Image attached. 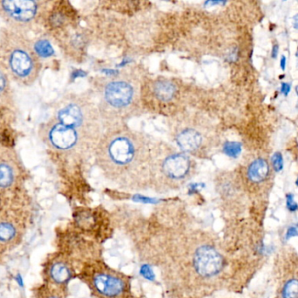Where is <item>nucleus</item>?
I'll list each match as a JSON object with an SVG mask.
<instances>
[{
    "label": "nucleus",
    "mask_w": 298,
    "mask_h": 298,
    "mask_svg": "<svg viewBox=\"0 0 298 298\" xmlns=\"http://www.w3.org/2000/svg\"><path fill=\"white\" fill-rule=\"evenodd\" d=\"M283 298H298V282L296 278L287 281L282 291Z\"/></svg>",
    "instance_id": "a211bd4d"
},
{
    "label": "nucleus",
    "mask_w": 298,
    "mask_h": 298,
    "mask_svg": "<svg viewBox=\"0 0 298 298\" xmlns=\"http://www.w3.org/2000/svg\"><path fill=\"white\" fill-rule=\"evenodd\" d=\"M161 146L124 125L103 132L95 146V161L103 175L118 185L140 187L151 182Z\"/></svg>",
    "instance_id": "f257e3e1"
},
{
    "label": "nucleus",
    "mask_w": 298,
    "mask_h": 298,
    "mask_svg": "<svg viewBox=\"0 0 298 298\" xmlns=\"http://www.w3.org/2000/svg\"><path fill=\"white\" fill-rule=\"evenodd\" d=\"M42 5L32 0H0V18L9 29L24 33L35 24Z\"/></svg>",
    "instance_id": "1a4fd4ad"
},
{
    "label": "nucleus",
    "mask_w": 298,
    "mask_h": 298,
    "mask_svg": "<svg viewBox=\"0 0 298 298\" xmlns=\"http://www.w3.org/2000/svg\"><path fill=\"white\" fill-rule=\"evenodd\" d=\"M298 234V231H297V228L296 227H291L290 230L288 231L287 233V236L288 238L289 237H292V236H295V235H297Z\"/></svg>",
    "instance_id": "b1692460"
},
{
    "label": "nucleus",
    "mask_w": 298,
    "mask_h": 298,
    "mask_svg": "<svg viewBox=\"0 0 298 298\" xmlns=\"http://www.w3.org/2000/svg\"><path fill=\"white\" fill-rule=\"evenodd\" d=\"M35 298H65L64 291L45 284L36 290Z\"/></svg>",
    "instance_id": "f3484780"
},
{
    "label": "nucleus",
    "mask_w": 298,
    "mask_h": 298,
    "mask_svg": "<svg viewBox=\"0 0 298 298\" xmlns=\"http://www.w3.org/2000/svg\"><path fill=\"white\" fill-rule=\"evenodd\" d=\"M277 48H278V46H274L273 53H272V55H273V57H276V55H277V51H278V50H277Z\"/></svg>",
    "instance_id": "a878e982"
},
{
    "label": "nucleus",
    "mask_w": 298,
    "mask_h": 298,
    "mask_svg": "<svg viewBox=\"0 0 298 298\" xmlns=\"http://www.w3.org/2000/svg\"><path fill=\"white\" fill-rule=\"evenodd\" d=\"M223 151L231 157H237L242 151V145L238 142H226L224 144Z\"/></svg>",
    "instance_id": "6ab92c4d"
},
{
    "label": "nucleus",
    "mask_w": 298,
    "mask_h": 298,
    "mask_svg": "<svg viewBox=\"0 0 298 298\" xmlns=\"http://www.w3.org/2000/svg\"><path fill=\"white\" fill-rule=\"evenodd\" d=\"M271 160H272L271 163H272L275 170L277 171L282 170V168H283V157L281 156L280 153H276L272 156V159Z\"/></svg>",
    "instance_id": "4be33fe9"
},
{
    "label": "nucleus",
    "mask_w": 298,
    "mask_h": 298,
    "mask_svg": "<svg viewBox=\"0 0 298 298\" xmlns=\"http://www.w3.org/2000/svg\"><path fill=\"white\" fill-rule=\"evenodd\" d=\"M47 284L52 285L61 291L64 289L74 276V270L71 263L63 256H57L47 263L46 270Z\"/></svg>",
    "instance_id": "f8f14e48"
},
{
    "label": "nucleus",
    "mask_w": 298,
    "mask_h": 298,
    "mask_svg": "<svg viewBox=\"0 0 298 298\" xmlns=\"http://www.w3.org/2000/svg\"><path fill=\"white\" fill-rule=\"evenodd\" d=\"M34 48L39 57L40 55H43V57L50 56L51 53H53V49L47 41H40L34 45Z\"/></svg>",
    "instance_id": "aec40b11"
},
{
    "label": "nucleus",
    "mask_w": 298,
    "mask_h": 298,
    "mask_svg": "<svg viewBox=\"0 0 298 298\" xmlns=\"http://www.w3.org/2000/svg\"><path fill=\"white\" fill-rule=\"evenodd\" d=\"M21 172V161L14 149L0 146V190L14 186Z\"/></svg>",
    "instance_id": "9b49d317"
},
{
    "label": "nucleus",
    "mask_w": 298,
    "mask_h": 298,
    "mask_svg": "<svg viewBox=\"0 0 298 298\" xmlns=\"http://www.w3.org/2000/svg\"><path fill=\"white\" fill-rule=\"evenodd\" d=\"M173 136L182 152L198 157L207 156L218 143L214 125L200 114H191L179 119Z\"/></svg>",
    "instance_id": "39448f33"
},
{
    "label": "nucleus",
    "mask_w": 298,
    "mask_h": 298,
    "mask_svg": "<svg viewBox=\"0 0 298 298\" xmlns=\"http://www.w3.org/2000/svg\"><path fill=\"white\" fill-rule=\"evenodd\" d=\"M53 117L64 125L75 128L96 146L103 135L102 118L96 104L79 95H69L57 105Z\"/></svg>",
    "instance_id": "20e7f679"
},
{
    "label": "nucleus",
    "mask_w": 298,
    "mask_h": 298,
    "mask_svg": "<svg viewBox=\"0 0 298 298\" xmlns=\"http://www.w3.org/2000/svg\"><path fill=\"white\" fill-rule=\"evenodd\" d=\"M192 262L197 274L206 278L217 276L224 266L222 256L212 246L203 245L197 249Z\"/></svg>",
    "instance_id": "9d476101"
},
{
    "label": "nucleus",
    "mask_w": 298,
    "mask_h": 298,
    "mask_svg": "<svg viewBox=\"0 0 298 298\" xmlns=\"http://www.w3.org/2000/svg\"><path fill=\"white\" fill-rule=\"evenodd\" d=\"M20 227L17 221L11 217L0 219V245L9 246L18 241Z\"/></svg>",
    "instance_id": "2eb2a0df"
},
{
    "label": "nucleus",
    "mask_w": 298,
    "mask_h": 298,
    "mask_svg": "<svg viewBox=\"0 0 298 298\" xmlns=\"http://www.w3.org/2000/svg\"><path fill=\"white\" fill-rule=\"evenodd\" d=\"M153 98L159 103H171L177 96V87L175 83L166 79H157L150 86Z\"/></svg>",
    "instance_id": "4468645a"
},
{
    "label": "nucleus",
    "mask_w": 298,
    "mask_h": 298,
    "mask_svg": "<svg viewBox=\"0 0 298 298\" xmlns=\"http://www.w3.org/2000/svg\"><path fill=\"white\" fill-rule=\"evenodd\" d=\"M39 135L47 147L57 152L72 154L90 145L94 146L81 132L53 117L40 125Z\"/></svg>",
    "instance_id": "0eeeda50"
},
{
    "label": "nucleus",
    "mask_w": 298,
    "mask_h": 298,
    "mask_svg": "<svg viewBox=\"0 0 298 298\" xmlns=\"http://www.w3.org/2000/svg\"><path fill=\"white\" fill-rule=\"evenodd\" d=\"M195 169L196 163L191 156L161 146L153 168L151 182L178 186L193 176Z\"/></svg>",
    "instance_id": "423d86ee"
},
{
    "label": "nucleus",
    "mask_w": 298,
    "mask_h": 298,
    "mask_svg": "<svg viewBox=\"0 0 298 298\" xmlns=\"http://www.w3.org/2000/svg\"><path fill=\"white\" fill-rule=\"evenodd\" d=\"M96 104L103 126L108 129L124 125V122L139 109L141 87L131 74L109 75L96 82Z\"/></svg>",
    "instance_id": "f03ea898"
},
{
    "label": "nucleus",
    "mask_w": 298,
    "mask_h": 298,
    "mask_svg": "<svg viewBox=\"0 0 298 298\" xmlns=\"http://www.w3.org/2000/svg\"><path fill=\"white\" fill-rule=\"evenodd\" d=\"M13 104V93L11 77L3 63H0V107L11 106Z\"/></svg>",
    "instance_id": "dca6fc26"
},
{
    "label": "nucleus",
    "mask_w": 298,
    "mask_h": 298,
    "mask_svg": "<svg viewBox=\"0 0 298 298\" xmlns=\"http://www.w3.org/2000/svg\"><path fill=\"white\" fill-rule=\"evenodd\" d=\"M281 64H282V68L284 69V68H285V58H284V57L282 58V63H281Z\"/></svg>",
    "instance_id": "bb28decb"
},
{
    "label": "nucleus",
    "mask_w": 298,
    "mask_h": 298,
    "mask_svg": "<svg viewBox=\"0 0 298 298\" xmlns=\"http://www.w3.org/2000/svg\"><path fill=\"white\" fill-rule=\"evenodd\" d=\"M288 206L291 211H295L297 209V204L293 201V199H290V198L288 199Z\"/></svg>",
    "instance_id": "5701e85b"
},
{
    "label": "nucleus",
    "mask_w": 298,
    "mask_h": 298,
    "mask_svg": "<svg viewBox=\"0 0 298 298\" xmlns=\"http://www.w3.org/2000/svg\"><path fill=\"white\" fill-rule=\"evenodd\" d=\"M2 51L3 64L11 79L24 87L37 82L42 68L40 57L24 33L8 29L2 39Z\"/></svg>",
    "instance_id": "7ed1b4c3"
},
{
    "label": "nucleus",
    "mask_w": 298,
    "mask_h": 298,
    "mask_svg": "<svg viewBox=\"0 0 298 298\" xmlns=\"http://www.w3.org/2000/svg\"><path fill=\"white\" fill-rule=\"evenodd\" d=\"M270 173V163L264 157H256L246 167V178L250 185H263L269 180Z\"/></svg>",
    "instance_id": "ddd939ff"
},
{
    "label": "nucleus",
    "mask_w": 298,
    "mask_h": 298,
    "mask_svg": "<svg viewBox=\"0 0 298 298\" xmlns=\"http://www.w3.org/2000/svg\"><path fill=\"white\" fill-rule=\"evenodd\" d=\"M140 273H141L143 277L146 278V279H148V280H154V278H155V274L153 272L152 269L147 264L143 265L141 270H140Z\"/></svg>",
    "instance_id": "412c9836"
},
{
    "label": "nucleus",
    "mask_w": 298,
    "mask_h": 298,
    "mask_svg": "<svg viewBox=\"0 0 298 298\" xmlns=\"http://www.w3.org/2000/svg\"><path fill=\"white\" fill-rule=\"evenodd\" d=\"M282 90H283V92H285V94H287L290 91V86L288 85L287 83H284Z\"/></svg>",
    "instance_id": "393cba45"
},
{
    "label": "nucleus",
    "mask_w": 298,
    "mask_h": 298,
    "mask_svg": "<svg viewBox=\"0 0 298 298\" xmlns=\"http://www.w3.org/2000/svg\"><path fill=\"white\" fill-rule=\"evenodd\" d=\"M81 277L97 298H122L127 291L124 277L99 263L87 267Z\"/></svg>",
    "instance_id": "6e6552de"
}]
</instances>
